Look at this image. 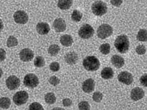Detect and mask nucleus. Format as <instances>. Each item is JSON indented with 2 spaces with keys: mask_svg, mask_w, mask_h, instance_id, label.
Masks as SVG:
<instances>
[{
  "mask_svg": "<svg viewBox=\"0 0 147 110\" xmlns=\"http://www.w3.org/2000/svg\"><path fill=\"white\" fill-rule=\"evenodd\" d=\"M115 46L117 50L121 54L126 53L129 49V42L128 38L125 35L118 36L115 39Z\"/></svg>",
  "mask_w": 147,
  "mask_h": 110,
  "instance_id": "obj_1",
  "label": "nucleus"
},
{
  "mask_svg": "<svg viewBox=\"0 0 147 110\" xmlns=\"http://www.w3.org/2000/svg\"><path fill=\"white\" fill-rule=\"evenodd\" d=\"M83 64L85 68L89 71H96L100 65L99 60L94 56H89L85 58Z\"/></svg>",
  "mask_w": 147,
  "mask_h": 110,
  "instance_id": "obj_2",
  "label": "nucleus"
},
{
  "mask_svg": "<svg viewBox=\"0 0 147 110\" xmlns=\"http://www.w3.org/2000/svg\"><path fill=\"white\" fill-rule=\"evenodd\" d=\"M91 9L93 14L98 16L105 15L107 11V5L105 3L101 1L94 2L92 5Z\"/></svg>",
  "mask_w": 147,
  "mask_h": 110,
  "instance_id": "obj_3",
  "label": "nucleus"
},
{
  "mask_svg": "<svg viewBox=\"0 0 147 110\" xmlns=\"http://www.w3.org/2000/svg\"><path fill=\"white\" fill-rule=\"evenodd\" d=\"M113 30L112 27L108 24L101 25L97 31V35L99 38L103 39L109 37L113 34Z\"/></svg>",
  "mask_w": 147,
  "mask_h": 110,
  "instance_id": "obj_4",
  "label": "nucleus"
},
{
  "mask_svg": "<svg viewBox=\"0 0 147 110\" xmlns=\"http://www.w3.org/2000/svg\"><path fill=\"white\" fill-rule=\"evenodd\" d=\"M94 33L93 28L90 25L85 24L79 30L78 34L81 38L88 39L93 36Z\"/></svg>",
  "mask_w": 147,
  "mask_h": 110,
  "instance_id": "obj_5",
  "label": "nucleus"
},
{
  "mask_svg": "<svg viewBox=\"0 0 147 110\" xmlns=\"http://www.w3.org/2000/svg\"><path fill=\"white\" fill-rule=\"evenodd\" d=\"M29 98L28 94L27 92L21 91L18 92L13 97V101L16 105L20 106L25 104Z\"/></svg>",
  "mask_w": 147,
  "mask_h": 110,
  "instance_id": "obj_6",
  "label": "nucleus"
},
{
  "mask_svg": "<svg viewBox=\"0 0 147 110\" xmlns=\"http://www.w3.org/2000/svg\"><path fill=\"white\" fill-rule=\"evenodd\" d=\"M23 82L26 87L32 89L36 87L39 83L38 78L33 73L27 74L24 77Z\"/></svg>",
  "mask_w": 147,
  "mask_h": 110,
  "instance_id": "obj_7",
  "label": "nucleus"
},
{
  "mask_svg": "<svg viewBox=\"0 0 147 110\" xmlns=\"http://www.w3.org/2000/svg\"><path fill=\"white\" fill-rule=\"evenodd\" d=\"M6 86L10 90L17 89L20 85V80L19 78L15 75L10 76L6 81Z\"/></svg>",
  "mask_w": 147,
  "mask_h": 110,
  "instance_id": "obj_8",
  "label": "nucleus"
},
{
  "mask_svg": "<svg viewBox=\"0 0 147 110\" xmlns=\"http://www.w3.org/2000/svg\"><path fill=\"white\" fill-rule=\"evenodd\" d=\"M13 17L16 23L18 24H26L28 20V16L27 13L22 10L16 12L14 14Z\"/></svg>",
  "mask_w": 147,
  "mask_h": 110,
  "instance_id": "obj_9",
  "label": "nucleus"
},
{
  "mask_svg": "<svg viewBox=\"0 0 147 110\" xmlns=\"http://www.w3.org/2000/svg\"><path fill=\"white\" fill-rule=\"evenodd\" d=\"M118 79L119 82L127 85H131L134 81L132 74L127 71L121 72L118 76Z\"/></svg>",
  "mask_w": 147,
  "mask_h": 110,
  "instance_id": "obj_10",
  "label": "nucleus"
},
{
  "mask_svg": "<svg viewBox=\"0 0 147 110\" xmlns=\"http://www.w3.org/2000/svg\"><path fill=\"white\" fill-rule=\"evenodd\" d=\"M20 60L23 62H29L33 59L34 52L28 48H24L20 51L19 54Z\"/></svg>",
  "mask_w": 147,
  "mask_h": 110,
  "instance_id": "obj_11",
  "label": "nucleus"
},
{
  "mask_svg": "<svg viewBox=\"0 0 147 110\" xmlns=\"http://www.w3.org/2000/svg\"><path fill=\"white\" fill-rule=\"evenodd\" d=\"M53 27L56 32H63L66 30V23L62 18H56L53 22Z\"/></svg>",
  "mask_w": 147,
  "mask_h": 110,
  "instance_id": "obj_12",
  "label": "nucleus"
},
{
  "mask_svg": "<svg viewBox=\"0 0 147 110\" xmlns=\"http://www.w3.org/2000/svg\"><path fill=\"white\" fill-rule=\"evenodd\" d=\"M95 82L92 78H90L86 80L82 84V89L85 93H90L92 92L95 88Z\"/></svg>",
  "mask_w": 147,
  "mask_h": 110,
  "instance_id": "obj_13",
  "label": "nucleus"
},
{
  "mask_svg": "<svg viewBox=\"0 0 147 110\" xmlns=\"http://www.w3.org/2000/svg\"><path fill=\"white\" fill-rule=\"evenodd\" d=\"M145 92L140 87H136L132 90L131 93V97L134 101H138L144 98Z\"/></svg>",
  "mask_w": 147,
  "mask_h": 110,
  "instance_id": "obj_14",
  "label": "nucleus"
},
{
  "mask_svg": "<svg viewBox=\"0 0 147 110\" xmlns=\"http://www.w3.org/2000/svg\"><path fill=\"white\" fill-rule=\"evenodd\" d=\"M37 32L40 35H45L48 34L50 31V28L48 23L40 22L36 26Z\"/></svg>",
  "mask_w": 147,
  "mask_h": 110,
  "instance_id": "obj_15",
  "label": "nucleus"
},
{
  "mask_svg": "<svg viewBox=\"0 0 147 110\" xmlns=\"http://www.w3.org/2000/svg\"><path fill=\"white\" fill-rule=\"evenodd\" d=\"M111 62L114 66L119 69L122 68L125 64L124 59L117 55L113 56L111 58Z\"/></svg>",
  "mask_w": 147,
  "mask_h": 110,
  "instance_id": "obj_16",
  "label": "nucleus"
},
{
  "mask_svg": "<svg viewBox=\"0 0 147 110\" xmlns=\"http://www.w3.org/2000/svg\"><path fill=\"white\" fill-rule=\"evenodd\" d=\"M78 55L74 52L67 53L64 57L65 62L69 65H74L77 63L78 60Z\"/></svg>",
  "mask_w": 147,
  "mask_h": 110,
  "instance_id": "obj_17",
  "label": "nucleus"
},
{
  "mask_svg": "<svg viewBox=\"0 0 147 110\" xmlns=\"http://www.w3.org/2000/svg\"><path fill=\"white\" fill-rule=\"evenodd\" d=\"M61 44L64 46H71L73 43V40L72 36L70 35H64L61 36L60 39Z\"/></svg>",
  "mask_w": 147,
  "mask_h": 110,
  "instance_id": "obj_18",
  "label": "nucleus"
},
{
  "mask_svg": "<svg viewBox=\"0 0 147 110\" xmlns=\"http://www.w3.org/2000/svg\"><path fill=\"white\" fill-rule=\"evenodd\" d=\"M73 3V0H59L57 6L61 10H68L71 7Z\"/></svg>",
  "mask_w": 147,
  "mask_h": 110,
  "instance_id": "obj_19",
  "label": "nucleus"
},
{
  "mask_svg": "<svg viewBox=\"0 0 147 110\" xmlns=\"http://www.w3.org/2000/svg\"><path fill=\"white\" fill-rule=\"evenodd\" d=\"M101 76L105 79H110L113 77L114 73L113 69L110 67H106L102 70Z\"/></svg>",
  "mask_w": 147,
  "mask_h": 110,
  "instance_id": "obj_20",
  "label": "nucleus"
},
{
  "mask_svg": "<svg viewBox=\"0 0 147 110\" xmlns=\"http://www.w3.org/2000/svg\"><path fill=\"white\" fill-rule=\"evenodd\" d=\"M59 46L57 44H53L50 46L48 49V53L51 56H57L60 51Z\"/></svg>",
  "mask_w": 147,
  "mask_h": 110,
  "instance_id": "obj_21",
  "label": "nucleus"
},
{
  "mask_svg": "<svg viewBox=\"0 0 147 110\" xmlns=\"http://www.w3.org/2000/svg\"><path fill=\"white\" fill-rule=\"evenodd\" d=\"M45 100L48 104H53L56 102V98L53 93H48L45 96Z\"/></svg>",
  "mask_w": 147,
  "mask_h": 110,
  "instance_id": "obj_22",
  "label": "nucleus"
},
{
  "mask_svg": "<svg viewBox=\"0 0 147 110\" xmlns=\"http://www.w3.org/2000/svg\"><path fill=\"white\" fill-rule=\"evenodd\" d=\"M11 101L7 97H2L0 99V107L3 109H7L10 107Z\"/></svg>",
  "mask_w": 147,
  "mask_h": 110,
  "instance_id": "obj_23",
  "label": "nucleus"
},
{
  "mask_svg": "<svg viewBox=\"0 0 147 110\" xmlns=\"http://www.w3.org/2000/svg\"><path fill=\"white\" fill-rule=\"evenodd\" d=\"M137 40L140 42H146L147 31L146 30L142 29L139 31L136 36Z\"/></svg>",
  "mask_w": 147,
  "mask_h": 110,
  "instance_id": "obj_24",
  "label": "nucleus"
},
{
  "mask_svg": "<svg viewBox=\"0 0 147 110\" xmlns=\"http://www.w3.org/2000/svg\"><path fill=\"white\" fill-rule=\"evenodd\" d=\"M45 61L44 57L42 56H37L34 61V65L37 68H41L45 65Z\"/></svg>",
  "mask_w": 147,
  "mask_h": 110,
  "instance_id": "obj_25",
  "label": "nucleus"
},
{
  "mask_svg": "<svg viewBox=\"0 0 147 110\" xmlns=\"http://www.w3.org/2000/svg\"><path fill=\"white\" fill-rule=\"evenodd\" d=\"M82 14L80 11L77 10H75L73 11L71 15V19L74 21L80 22L82 19Z\"/></svg>",
  "mask_w": 147,
  "mask_h": 110,
  "instance_id": "obj_26",
  "label": "nucleus"
},
{
  "mask_svg": "<svg viewBox=\"0 0 147 110\" xmlns=\"http://www.w3.org/2000/svg\"><path fill=\"white\" fill-rule=\"evenodd\" d=\"M18 39L15 37L10 36L7 39V46L9 48L16 46L18 45Z\"/></svg>",
  "mask_w": 147,
  "mask_h": 110,
  "instance_id": "obj_27",
  "label": "nucleus"
},
{
  "mask_svg": "<svg viewBox=\"0 0 147 110\" xmlns=\"http://www.w3.org/2000/svg\"><path fill=\"white\" fill-rule=\"evenodd\" d=\"M99 50L101 53L104 55H107L110 53V46L106 43L102 44L99 48Z\"/></svg>",
  "mask_w": 147,
  "mask_h": 110,
  "instance_id": "obj_28",
  "label": "nucleus"
},
{
  "mask_svg": "<svg viewBox=\"0 0 147 110\" xmlns=\"http://www.w3.org/2000/svg\"><path fill=\"white\" fill-rule=\"evenodd\" d=\"M103 98V95L100 92H95L93 94L92 99L93 100L97 103H99L102 101Z\"/></svg>",
  "mask_w": 147,
  "mask_h": 110,
  "instance_id": "obj_29",
  "label": "nucleus"
},
{
  "mask_svg": "<svg viewBox=\"0 0 147 110\" xmlns=\"http://www.w3.org/2000/svg\"><path fill=\"white\" fill-rule=\"evenodd\" d=\"M79 109L82 110H89L90 109V104L87 101H82L78 104Z\"/></svg>",
  "mask_w": 147,
  "mask_h": 110,
  "instance_id": "obj_30",
  "label": "nucleus"
},
{
  "mask_svg": "<svg viewBox=\"0 0 147 110\" xmlns=\"http://www.w3.org/2000/svg\"><path fill=\"white\" fill-rule=\"evenodd\" d=\"M30 110H43L44 108L40 103L37 102H34L31 103L29 106Z\"/></svg>",
  "mask_w": 147,
  "mask_h": 110,
  "instance_id": "obj_31",
  "label": "nucleus"
},
{
  "mask_svg": "<svg viewBox=\"0 0 147 110\" xmlns=\"http://www.w3.org/2000/svg\"><path fill=\"white\" fill-rule=\"evenodd\" d=\"M49 82L51 84V85L54 86H57L59 84L60 80L56 76H53L50 78Z\"/></svg>",
  "mask_w": 147,
  "mask_h": 110,
  "instance_id": "obj_32",
  "label": "nucleus"
},
{
  "mask_svg": "<svg viewBox=\"0 0 147 110\" xmlns=\"http://www.w3.org/2000/svg\"><path fill=\"white\" fill-rule=\"evenodd\" d=\"M146 51V48L145 46L143 45L138 46L136 48V52L139 55L145 54Z\"/></svg>",
  "mask_w": 147,
  "mask_h": 110,
  "instance_id": "obj_33",
  "label": "nucleus"
},
{
  "mask_svg": "<svg viewBox=\"0 0 147 110\" xmlns=\"http://www.w3.org/2000/svg\"><path fill=\"white\" fill-rule=\"evenodd\" d=\"M50 69L52 71L56 72L59 71L60 68V65L58 62H53L50 64Z\"/></svg>",
  "mask_w": 147,
  "mask_h": 110,
  "instance_id": "obj_34",
  "label": "nucleus"
},
{
  "mask_svg": "<svg viewBox=\"0 0 147 110\" xmlns=\"http://www.w3.org/2000/svg\"><path fill=\"white\" fill-rule=\"evenodd\" d=\"M140 83L143 85V86L146 87L147 86V75L146 73L144 75L142 76L140 78Z\"/></svg>",
  "mask_w": 147,
  "mask_h": 110,
  "instance_id": "obj_35",
  "label": "nucleus"
},
{
  "mask_svg": "<svg viewBox=\"0 0 147 110\" xmlns=\"http://www.w3.org/2000/svg\"><path fill=\"white\" fill-rule=\"evenodd\" d=\"M123 2V0H110L111 4L115 7H119Z\"/></svg>",
  "mask_w": 147,
  "mask_h": 110,
  "instance_id": "obj_36",
  "label": "nucleus"
},
{
  "mask_svg": "<svg viewBox=\"0 0 147 110\" xmlns=\"http://www.w3.org/2000/svg\"><path fill=\"white\" fill-rule=\"evenodd\" d=\"M6 51L2 48H0V62L3 61L6 58Z\"/></svg>",
  "mask_w": 147,
  "mask_h": 110,
  "instance_id": "obj_37",
  "label": "nucleus"
},
{
  "mask_svg": "<svg viewBox=\"0 0 147 110\" xmlns=\"http://www.w3.org/2000/svg\"><path fill=\"white\" fill-rule=\"evenodd\" d=\"M63 104L64 107H68L71 105L72 104V101L71 99L66 98V99H63Z\"/></svg>",
  "mask_w": 147,
  "mask_h": 110,
  "instance_id": "obj_38",
  "label": "nucleus"
},
{
  "mask_svg": "<svg viewBox=\"0 0 147 110\" xmlns=\"http://www.w3.org/2000/svg\"><path fill=\"white\" fill-rule=\"evenodd\" d=\"M3 23L2 19H0V32H1L3 29Z\"/></svg>",
  "mask_w": 147,
  "mask_h": 110,
  "instance_id": "obj_39",
  "label": "nucleus"
},
{
  "mask_svg": "<svg viewBox=\"0 0 147 110\" xmlns=\"http://www.w3.org/2000/svg\"><path fill=\"white\" fill-rule=\"evenodd\" d=\"M3 73V72L2 69L0 68V78H1V77H2Z\"/></svg>",
  "mask_w": 147,
  "mask_h": 110,
  "instance_id": "obj_40",
  "label": "nucleus"
}]
</instances>
